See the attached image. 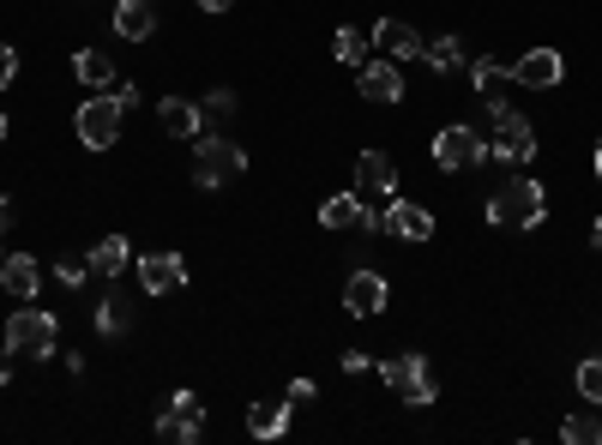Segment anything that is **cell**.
<instances>
[{
    "label": "cell",
    "instance_id": "6da1fadb",
    "mask_svg": "<svg viewBox=\"0 0 602 445\" xmlns=\"http://www.w3.org/2000/svg\"><path fill=\"white\" fill-rule=\"evenodd\" d=\"M542 211H549V199H542V181H531V175H512L488 199V222H501V229H536Z\"/></svg>",
    "mask_w": 602,
    "mask_h": 445
},
{
    "label": "cell",
    "instance_id": "7a4b0ae2",
    "mask_svg": "<svg viewBox=\"0 0 602 445\" xmlns=\"http://www.w3.org/2000/svg\"><path fill=\"white\" fill-rule=\"evenodd\" d=\"M379 379H386L392 392H398V404H409V409H428L440 397V379L422 355H386V362H379Z\"/></svg>",
    "mask_w": 602,
    "mask_h": 445
},
{
    "label": "cell",
    "instance_id": "3957f363",
    "mask_svg": "<svg viewBox=\"0 0 602 445\" xmlns=\"http://www.w3.org/2000/svg\"><path fill=\"white\" fill-rule=\"evenodd\" d=\"M488 121H494V162H531L536 157V132H531V121H524L519 109H512V102H501L494 97L488 102ZM482 157V162H488Z\"/></svg>",
    "mask_w": 602,
    "mask_h": 445
},
{
    "label": "cell",
    "instance_id": "277c9868",
    "mask_svg": "<svg viewBox=\"0 0 602 445\" xmlns=\"http://www.w3.org/2000/svg\"><path fill=\"white\" fill-rule=\"evenodd\" d=\"M7 349L12 355H31V362H42V355H55V337H61V325H55V314H42V307H19V314L7 319Z\"/></svg>",
    "mask_w": 602,
    "mask_h": 445
},
{
    "label": "cell",
    "instance_id": "5b68a950",
    "mask_svg": "<svg viewBox=\"0 0 602 445\" xmlns=\"http://www.w3.org/2000/svg\"><path fill=\"white\" fill-rule=\"evenodd\" d=\"M241 169H247V151H241L235 139H199V145H194V181H199L205 192L229 187Z\"/></svg>",
    "mask_w": 602,
    "mask_h": 445
},
{
    "label": "cell",
    "instance_id": "8992f818",
    "mask_svg": "<svg viewBox=\"0 0 602 445\" xmlns=\"http://www.w3.org/2000/svg\"><path fill=\"white\" fill-rule=\"evenodd\" d=\"M121 102H115V91H97L91 102L79 109V139L91 145V151H109L115 139H121Z\"/></svg>",
    "mask_w": 602,
    "mask_h": 445
},
{
    "label": "cell",
    "instance_id": "52a82bcc",
    "mask_svg": "<svg viewBox=\"0 0 602 445\" xmlns=\"http://www.w3.org/2000/svg\"><path fill=\"white\" fill-rule=\"evenodd\" d=\"M157 439H175V445L205 439V404H199L194 392H175L169 397V409L157 415Z\"/></svg>",
    "mask_w": 602,
    "mask_h": 445
},
{
    "label": "cell",
    "instance_id": "ba28073f",
    "mask_svg": "<svg viewBox=\"0 0 602 445\" xmlns=\"http://www.w3.org/2000/svg\"><path fill=\"white\" fill-rule=\"evenodd\" d=\"M482 157H488V145H482L476 127H440L434 132V162L440 169H476Z\"/></svg>",
    "mask_w": 602,
    "mask_h": 445
},
{
    "label": "cell",
    "instance_id": "9c48e42d",
    "mask_svg": "<svg viewBox=\"0 0 602 445\" xmlns=\"http://www.w3.org/2000/svg\"><path fill=\"white\" fill-rule=\"evenodd\" d=\"M379 229L398 235V241H434V211H428V205H416V199H398V192H392L386 211H379Z\"/></svg>",
    "mask_w": 602,
    "mask_h": 445
},
{
    "label": "cell",
    "instance_id": "30bf717a",
    "mask_svg": "<svg viewBox=\"0 0 602 445\" xmlns=\"http://www.w3.org/2000/svg\"><path fill=\"white\" fill-rule=\"evenodd\" d=\"M134 271H139L145 295H175L187 284V259L181 254H145V259H134Z\"/></svg>",
    "mask_w": 602,
    "mask_h": 445
},
{
    "label": "cell",
    "instance_id": "8fae6325",
    "mask_svg": "<svg viewBox=\"0 0 602 445\" xmlns=\"http://www.w3.org/2000/svg\"><path fill=\"white\" fill-rule=\"evenodd\" d=\"M506 72L519 85H531V91H554V85L566 79V61H561V49H531V55H519Z\"/></svg>",
    "mask_w": 602,
    "mask_h": 445
},
{
    "label": "cell",
    "instance_id": "7c38bea8",
    "mask_svg": "<svg viewBox=\"0 0 602 445\" xmlns=\"http://www.w3.org/2000/svg\"><path fill=\"white\" fill-rule=\"evenodd\" d=\"M319 222H326V229H379V211H368V199H362V192H332L326 205H319Z\"/></svg>",
    "mask_w": 602,
    "mask_h": 445
},
{
    "label": "cell",
    "instance_id": "4fadbf2b",
    "mask_svg": "<svg viewBox=\"0 0 602 445\" xmlns=\"http://www.w3.org/2000/svg\"><path fill=\"white\" fill-rule=\"evenodd\" d=\"M356 192L362 199H392V192H398V162L386 151H362L356 157Z\"/></svg>",
    "mask_w": 602,
    "mask_h": 445
},
{
    "label": "cell",
    "instance_id": "5bb4252c",
    "mask_svg": "<svg viewBox=\"0 0 602 445\" xmlns=\"http://www.w3.org/2000/svg\"><path fill=\"white\" fill-rule=\"evenodd\" d=\"M356 91H362V102H404L398 61H368V67L356 72Z\"/></svg>",
    "mask_w": 602,
    "mask_h": 445
},
{
    "label": "cell",
    "instance_id": "9a60e30c",
    "mask_svg": "<svg viewBox=\"0 0 602 445\" xmlns=\"http://www.w3.org/2000/svg\"><path fill=\"white\" fill-rule=\"evenodd\" d=\"M386 277H379V271H349V284H344V307H349V314H356V319H374L379 314V307H386Z\"/></svg>",
    "mask_w": 602,
    "mask_h": 445
},
{
    "label": "cell",
    "instance_id": "2e32d148",
    "mask_svg": "<svg viewBox=\"0 0 602 445\" xmlns=\"http://www.w3.org/2000/svg\"><path fill=\"white\" fill-rule=\"evenodd\" d=\"M0 289L12 295V301H37V289H42V265L31 254H7L0 259Z\"/></svg>",
    "mask_w": 602,
    "mask_h": 445
},
{
    "label": "cell",
    "instance_id": "e0dca14e",
    "mask_svg": "<svg viewBox=\"0 0 602 445\" xmlns=\"http://www.w3.org/2000/svg\"><path fill=\"white\" fill-rule=\"evenodd\" d=\"M115 37L151 42L157 37V0H121V7H115Z\"/></svg>",
    "mask_w": 602,
    "mask_h": 445
},
{
    "label": "cell",
    "instance_id": "ac0fdd59",
    "mask_svg": "<svg viewBox=\"0 0 602 445\" xmlns=\"http://www.w3.org/2000/svg\"><path fill=\"white\" fill-rule=\"evenodd\" d=\"M374 49L386 55V61H422V37L409 31L404 19H379L374 24Z\"/></svg>",
    "mask_w": 602,
    "mask_h": 445
},
{
    "label": "cell",
    "instance_id": "d6986e66",
    "mask_svg": "<svg viewBox=\"0 0 602 445\" xmlns=\"http://www.w3.org/2000/svg\"><path fill=\"white\" fill-rule=\"evenodd\" d=\"M157 127H164L169 139H199L205 109H199V102H187V97H164V102H157Z\"/></svg>",
    "mask_w": 602,
    "mask_h": 445
},
{
    "label": "cell",
    "instance_id": "ffe728a7",
    "mask_svg": "<svg viewBox=\"0 0 602 445\" xmlns=\"http://www.w3.org/2000/svg\"><path fill=\"white\" fill-rule=\"evenodd\" d=\"M72 72H79V85H91V91H115V85H121V67H115L109 49H79L72 55Z\"/></svg>",
    "mask_w": 602,
    "mask_h": 445
},
{
    "label": "cell",
    "instance_id": "44dd1931",
    "mask_svg": "<svg viewBox=\"0 0 602 445\" xmlns=\"http://www.w3.org/2000/svg\"><path fill=\"white\" fill-rule=\"evenodd\" d=\"M289 397H259V404H247V434L254 439H277L289 427Z\"/></svg>",
    "mask_w": 602,
    "mask_h": 445
},
{
    "label": "cell",
    "instance_id": "7402d4cb",
    "mask_svg": "<svg viewBox=\"0 0 602 445\" xmlns=\"http://www.w3.org/2000/svg\"><path fill=\"white\" fill-rule=\"evenodd\" d=\"M85 259H91L97 277H121L127 265H134V247H127V235H102V241H97Z\"/></svg>",
    "mask_w": 602,
    "mask_h": 445
},
{
    "label": "cell",
    "instance_id": "603a6c76",
    "mask_svg": "<svg viewBox=\"0 0 602 445\" xmlns=\"http://www.w3.org/2000/svg\"><path fill=\"white\" fill-rule=\"evenodd\" d=\"M422 61H428L434 72H458L464 67V42L458 37H434V42H422Z\"/></svg>",
    "mask_w": 602,
    "mask_h": 445
},
{
    "label": "cell",
    "instance_id": "cb8c5ba5",
    "mask_svg": "<svg viewBox=\"0 0 602 445\" xmlns=\"http://www.w3.org/2000/svg\"><path fill=\"white\" fill-rule=\"evenodd\" d=\"M332 55L344 67H368V37H362V31H337L332 37Z\"/></svg>",
    "mask_w": 602,
    "mask_h": 445
},
{
    "label": "cell",
    "instance_id": "d4e9b609",
    "mask_svg": "<svg viewBox=\"0 0 602 445\" xmlns=\"http://www.w3.org/2000/svg\"><path fill=\"white\" fill-rule=\"evenodd\" d=\"M470 79H476L482 102H494V97H501V79H512V72L501 61H470Z\"/></svg>",
    "mask_w": 602,
    "mask_h": 445
},
{
    "label": "cell",
    "instance_id": "484cf974",
    "mask_svg": "<svg viewBox=\"0 0 602 445\" xmlns=\"http://www.w3.org/2000/svg\"><path fill=\"white\" fill-rule=\"evenodd\" d=\"M561 439H566V445H602V422H596V415H566V422H561Z\"/></svg>",
    "mask_w": 602,
    "mask_h": 445
},
{
    "label": "cell",
    "instance_id": "4316f807",
    "mask_svg": "<svg viewBox=\"0 0 602 445\" xmlns=\"http://www.w3.org/2000/svg\"><path fill=\"white\" fill-rule=\"evenodd\" d=\"M127 325H134V307H127L121 295H109V301L97 307V332H115V337H121Z\"/></svg>",
    "mask_w": 602,
    "mask_h": 445
},
{
    "label": "cell",
    "instance_id": "83f0119b",
    "mask_svg": "<svg viewBox=\"0 0 602 445\" xmlns=\"http://www.w3.org/2000/svg\"><path fill=\"white\" fill-rule=\"evenodd\" d=\"M579 397H584V404H602V355L579 362Z\"/></svg>",
    "mask_w": 602,
    "mask_h": 445
},
{
    "label": "cell",
    "instance_id": "f1b7e54d",
    "mask_svg": "<svg viewBox=\"0 0 602 445\" xmlns=\"http://www.w3.org/2000/svg\"><path fill=\"white\" fill-rule=\"evenodd\" d=\"M55 271H61V284H67V289H79L85 277H91V259H61Z\"/></svg>",
    "mask_w": 602,
    "mask_h": 445
},
{
    "label": "cell",
    "instance_id": "f546056e",
    "mask_svg": "<svg viewBox=\"0 0 602 445\" xmlns=\"http://www.w3.org/2000/svg\"><path fill=\"white\" fill-rule=\"evenodd\" d=\"M205 109H211V121H229V115H235V91H211V97H205Z\"/></svg>",
    "mask_w": 602,
    "mask_h": 445
},
{
    "label": "cell",
    "instance_id": "4dcf8cb0",
    "mask_svg": "<svg viewBox=\"0 0 602 445\" xmlns=\"http://www.w3.org/2000/svg\"><path fill=\"white\" fill-rule=\"evenodd\" d=\"M314 392H319V385L302 374V379H289V392H284V397H289V404H314Z\"/></svg>",
    "mask_w": 602,
    "mask_h": 445
},
{
    "label": "cell",
    "instance_id": "1f68e13d",
    "mask_svg": "<svg viewBox=\"0 0 602 445\" xmlns=\"http://www.w3.org/2000/svg\"><path fill=\"white\" fill-rule=\"evenodd\" d=\"M12 79H19V55H12L7 42H0V91H7Z\"/></svg>",
    "mask_w": 602,
    "mask_h": 445
},
{
    "label": "cell",
    "instance_id": "d6a6232c",
    "mask_svg": "<svg viewBox=\"0 0 602 445\" xmlns=\"http://www.w3.org/2000/svg\"><path fill=\"white\" fill-rule=\"evenodd\" d=\"M115 102H121V109H139V85L121 79V85H115Z\"/></svg>",
    "mask_w": 602,
    "mask_h": 445
},
{
    "label": "cell",
    "instance_id": "836d02e7",
    "mask_svg": "<svg viewBox=\"0 0 602 445\" xmlns=\"http://www.w3.org/2000/svg\"><path fill=\"white\" fill-rule=\"evenodd\" d=\"M12 222H19V205H12V199H7V192H0V235H7V229H12Z\"/></svg>",
    "mask_w": 602,
    "mask_h": 445
},
{
    "label": "cell",
    "instance_id": "e575fe53",
    "mask_svg": "<svg viewBox=\"0 0 602 445\" xmlns=\"http://www.w3.org/2000/svg\"><path fill=\"white\" fill-rule=\"evenodd\" d=\"M7 379H12V349L0 344V385H7Z\"/></svg>",
    "mask_w": 602,
    "mask_h": 445
},
{
    "label": "cell",
    "instance_id": "d590c367",
    "mask_svg": "<svg viewBox=\"0 0 602 445\" xmlns=\"http://www.w3.org/2000/svg\"><path fill=\"white\" fill-rule=\"evenodd\" d=\"M199 7H205V12H229L235 0H199Z\"/></svg>",
    "mask_w": 602,
    "mask_h": 445
},
{
    "label": "cell",
    "instance_id": "8d00e7d4",
    "mask_svg": "<svg viewBox=\"0 0 602 445\" xmlns=\"http://www.w3.org/2000/svg\"><path fill=\"white\" fill-rule=\"evenodd\" d=\"M596 175H602V139H596Z\"/></svg>",
    "mask_w": 602,
    "mask_h": 445
},
{
    "label": "cell",
    "instance_id": "74e56055",
    "mask_svg": "<svg viewBox=\"0 0 602 445\" xmlns=\"http://www.w3.org/2000/svg\"><path fill=\"white\" fill-rule=\"evenodd\" d=\"M596 247H602V217H596Z\"/></svg>",
    "mask_w": 602,
    "mask_h": 445
},
{
    "label": "cell",
    "instance_id": "f35d334b",
    "mask_svg": "<svg viewBox=\"0 0 602 445\" xmlns=\"http://www.w3.org/2000/svg\"><path fill=\"white\" fill-rule=\"evenodd\" d=\"M0 139H7V115H0Z\"/></svg>",
    "mask_w": 602,
    "mask_h": 445
},
{
    "label": "cell",
    "instance_id": "ab89813d",
    "mask_svg": "<svg viewBox=\"0 0 602 445\" xmlns=\"http://www.w3.org/2000/svg\"><path fill=\"white\" fill-rule=\"evenodd\" d=\"M0 259H7V254H0Z\"/></svg>",
    "mask_w": 602,
    "mask_h": 445
}]
</instances>
